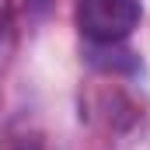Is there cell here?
I'll use <instances>...</instances> for the list:
<instances>
[{"label":"cell","mask_w":150,"mask_h":150,"mask_svg":"<svg viewBox=\"0 0 150 150\" xmlns=\"http://www.w3.org/2000/svg\"><path fill=\"white\" fill-rule=\"evenodd\" d=\"M140 18V0H77V28L94 45H115L129 38Z\"/></svg>","instance_id":"6da1fadb"},{"label":"cell","mask_w":150,"mask_h":150,"mask_svg":"<svg viewBox=\"0 0 150 150\" xmlns=\"http://www.w3.org/2000/svg\"><path fill=\"white\" fill-rule=\"evenodd\" d=\"M18 150H42V147H38V143H21Z\"/></svg>","instance_id":"7a4b0ae2"}]
</instances>
